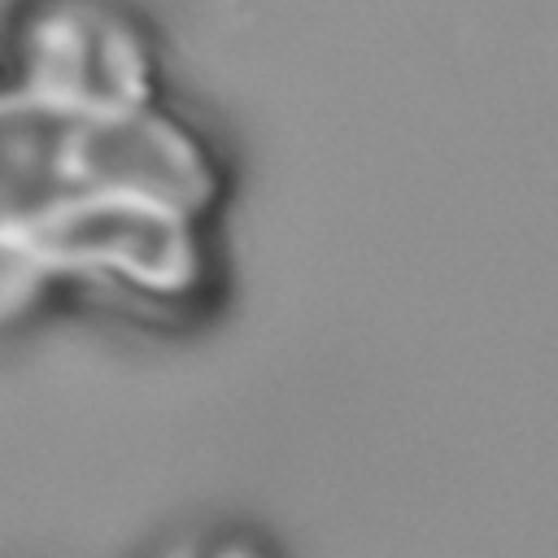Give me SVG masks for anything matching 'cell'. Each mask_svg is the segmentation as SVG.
<instances>
[{
	"instance_id": "obj_1",
	"label": "cell",
	"mask_w": 558,
	"mask_h": 558,
	"mask_svg": "<svg viewBox=\"0 0 558 558\" xmlns=\"http://www.w3.org/2000/svg\"><path fill=\"white\" fill-rule=\"evenodd\" d=\"M17 235L48 275H105L153 296H179L201 275L192 214L140 196H78Z\"/></svg>"
},
{
	"instance_id": "obj_2",
	"label": "cell",
	"mask_w": 558,
	"mask_h": 558,
	"mask_svg": "<svg viewBox=\"0 0 558 558\" xmlns=\"http://www.w3.org/2000/svg\"><path fill=\"white\" fill-rule=\"evenodd\" d=\"M144 87L126 35L87 13H61L31 35V96L70 113L135 109Z\"/></svg>"
},
{
	"instance_id": "obj_3",
	"label": "cell",
	"mask_w": 558,
	"mask_h": 558,
	"mask_svg": "<svg viewBox=\"0 0 558 558\" xmlns=\"http://www.w3.org/2000/svg\"><path fill=\"white\" fill-rule=\"evenodd\" d=\"M48 266L35 257V248L17 235L0 227V323H9L13 314H22L26 305H35L39 288L48 283Z\"/></svg>"
},
{
	"instance_id": "obj_4",
	"label": "cell",
	"mask_w": 558,
	"mask_h": 558,
	"mask_svg": "<svg viewBox=\"0 0 558 558\" xmlns=\"http://www.w3.org/2000/svg\"><path fill=\"white\" fill-rule=\"evenodd\" d=\"M157 558H262L253 549L248 536L240 532H205V536H187V541H174L170 549H161Z\"/></svg>"
}]
</instances>
